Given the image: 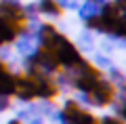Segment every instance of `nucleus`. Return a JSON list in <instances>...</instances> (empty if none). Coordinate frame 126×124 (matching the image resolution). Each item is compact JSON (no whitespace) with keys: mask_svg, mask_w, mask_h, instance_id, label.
<instances>
[{"mask_svg":"<svg viewBox=\"0 0 126 124\" xmlns=\"http://www.w3.org/2000/svg\"><path fill=\"white\" fill-rule=\"evenodd\" d=\"M34 82H36V99L40 101H53L55 97L59 95V89L55 86L53 78L50 76H44V74H32Z\"/></svg>","mask_w":126,"mask_h":124,"instance_id":"6","label":"nucleus"},{"mask_svg":"<svg viewBox=\"0 0 126 124\" xmlns=\"http://www.w3.org/2000/svg\"><path fill=\"white\" fill-rule=\"evenodd\" d=\"M23 124H44V118H42V116H32V118H27Z\"/></svg>","mask_w":126,"mask_h":124,"instance_id":"19","label":"nucleus"},{"mask_svg":"<svg viewBox=\"0 0 126 124\" xmlns=\"http://www.w3.org/2000/svg\"><path fill=\"white\" fill-rule=\"evenodd\" d=\"M57 124H99V118L86 107L78 105L74 99H65L63 107L59 109Z\"/></svg>","mask_w":126,"mask_h":124,"instance_id":"1","label":"nucleus"},{"mask_svg":"<svg viewBox=\"0 0 126 124\" xmlns=\"http://www.w3.org/2000/svg\"><path fill=\"white\" fill-rule=\"evenodd\" d=\"M6 124H23V122H21V120H17V118H13V120H9Z\"/></svg>","mask_w":126,"mask_h":124,"instance_id":"20","label":"nucleus"},{"mask_svg":"<svg viewBox=\"0 0 126 124\" xmlns=\"http://www.w3.org/2000/svg\"><path fill=\"white\" fill-rule=\"evenodd\" d=\"M11 46L17 51V55H19L21 59H23V57H30V55L38 49L36 34H34V32H30V30L25 27V23H23V27L19 30V36L15 38V42H13Z\"/></svg>","mask_w":126,"mask_h":124,"instance_id":"4","label":"nucleus"},{"mask_svg":"<svg viewBox=\"0 0 126 124\" xmlns=\"http://www.w3.org/2000/svg\"><path fill=\"white\" fill-rule=\"evenodd\" d=\"M78 51L80 53H90L94 51V38H93V32L90 30H82L80 36H78Z\"/></svg>","mask_w":126,"mask_h":124,"instance_id":"11","label":"nucleus"},{"mask_svg":"<svg viewBox=\"0 0 126 124\" xmlns=\"http://www.w3.org/2000/svg\"><path fill=\"white\" fill-rule=\"evenodd\" d=\"M111 109H113V114H116L122 122H126V103H116V101H113L111 103Z\"/></svg>","mask_w":126,"mask_h":124,"instance_id":"16","label":"nucleus"},{"mask_svg":"<svg viewBox=\"0 0 126 124\" xmlns=\"http://www.w3.org/2000/svg\"><path fill=\"white\" fill-rule=\"evenodd\" d=\"M107 80L111 82L113 86H116V89H120V86H124V84H126V74L120 70V67L111 65V67L107 70Z\"/></svg>","mask_w":126,"mask_h":124,"instance_id":"12","label":"nucleus"},{"mask_svg":"<svg viewBox=\"0 0 126 124\" xmlns=\"http://www.w3.org/2000/svg\"><path fill=\"white\" fill-rule=\"evenodd\" d=\"M13 97L17 99L19 103H32L36 99V82L32 76H17L15 80V93Z\"/></svg>","mask_w":126,"mask_h":124,"instance_id":"5","label":"nucleus"},{"mask_svg":"<svg viewBox=\"0 0 126 124\" xmlns=\"http://www.w3.org/2000/svg\"><path fill=\"white\" fill-rule=\"evenodd\" d=\"M11 57H13V46L6 44V46H0V61H11Z\"/></svg>","mask_w":126,"mask_h":124,"instance_id":"17","label":"nucleus"},{"mask_svg":"<svg viewBox=\"0 0 126 124\" xmlns=\"http://www.w3.org/2000/svg\"><path fill=\"white\" fill-rule=\"evenodd\" d=\"M111 38H126V9H120L118 23H116V30H113Z\"/></svg>","mask_w":126,"mask_h":124,"instance_id":"13","label":"nucleus"},{"mask_svg":"<svg viewBox=\"0 0 126 124\" xmlns=\"http://www.w3.org/2000/svg\"><path fill=\"white\" fill-rule=\"evenodd\" d=\"M61 11H76L80 6V0H55Z\"/></svg>","mask_w":126,"mask_h":124,"instance_id":"15","label":"nucleus"},{"mask_svg":"<svg viewBox=\"0 0 126 124\" xmlns=\"http://www.w3.org/2000/svg\"><path fill=\"white\" fill-rule=\"evenodd\" d=\"M32 61H34V67H36L38 74L50 76V78L61 70L59 63H57V59H55V55L50 53L48 49H42V46H38V49L32 53ZM36 71H34V74H36Z\"/></svg>","mask_w":126,"mask_h":124,"instance_id":"3","label":"nucleus"},{"mask_svg":"<svg viewBox=\"0 0 126 124\" xmlns=\"http://www.w3.org/2000/svg\"><path fill=\"white\" fill-rule=\"evenodd\" d=\"M36 6H38V15H42V17L59 19V17L63 15V11L59 9V4L55 2V0H38Z\"/></svg>","mask_w":126,"mask_h":124,"instance_id":"9","label":"nucleus"},{"mask_svg":"<svg viewBox=\"0 0 126 124\" xmlns=\"http://www.w3.org/2000/svg\"><path fill=\"white\" fill-rule=\"evenodd\" d=\"M93 65L97 67V70H105V71H107L109 67L113 65V61L107 57V55H103V53H97V55H94V59H93Z\"/></svg>","mask_w":126,"mask_h":124,"instance_id":"14","label":"nucleus"},{"mask_svg":"<svg viewBox=\"0 0 126 124\" xmlns=\"http://www.w3.org/2000/svg\"><path fill=\"white\" fill-rule=\"evenodd\" d=\"M17 76H19V74H13L9 67L0 70V95H4V97H13Z\"/></svg>","mask_w":126,"mask_h":124,"instance_id":"8","label":"nucleus"},{"mask_svg":"<svg viewBox=\"0 0 126 124\" xmlns=\"http://www.w3.org/2000/svg\"><path fill=\"white\" fill-rule=\"evenodd\" d=\"M23 25H17V23H11L6 19L0 17V46H6V44H13L15 38L19 36V30Z\"/></svg>","mask_w":126,"mask_h":124,"instance_id":"7","label":"nucleus"},{"mask_svg":"<svg viewBox=\"0 0 126 124\" xmlns=\"http://www.w3.org/2000/svg\"><path fill=\"white\" fill-rule=\"evenodd\" d=\"M88 99H90V105L93 107H107L116 99V86L107 78H101L94 84V89L88 93Z\"/></svg>","mask_w":126,"mask_h":124,"instance_id":"2","label":"nucleus"},{"mask_svg":"<svg viewBox=\"0 0 126 124\" xmlns=\"http://www.w3.org/2000/svg\"><path fill=\"white\" fill-rule=\"evenodd\" d=\"M11 105H13V97H4V95H0V111L11 109Z\"/></svg>","mask_w":126,"mask_h":124,"instance_id":"18","label":"nucleus"},{"mask_svg":"<svg viewBox=\"0 0 126 124\" xmlns=\"http://www.w3.org/2000/svg\"><path fill=\"white\" fill-rule=\"evenodd\" d=\"M99 9L101 6L97 4V2H94V0H84V2H80V6H78V15H80V19L82 21H90V19L93 17H97V15H99Z\"/></svg>","mask_w":126,"mask_h":124,"instance_id":"10","label":"nucleus"}]
</instances>
